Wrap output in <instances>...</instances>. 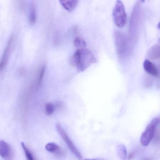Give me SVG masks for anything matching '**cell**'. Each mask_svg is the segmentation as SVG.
<instances>
[{
    "label": "cell",
    "instance_id": "6da1fadb",
    "mask_svg": "<svg viewBox=\"0 0 160 160\" xmlns=\"http://www.w3.org/2000/svg\"><path fill=\"white\" fill-rule=\"evenodd\" d=\"M97 62L95 55L86 48L78 49L71 59V64L77 68L78 72L85 71Z\"/></svg>",
    "mask_w": 160,
    "mask_h": 160
},
{
    "label": "cell",
    "instance_id": "7a4b0ae2",
    "mask_svg": "<svg viewBox=\"0 0 160 160\" xmlns=\"http://www.w3.org/2000/svg\"><path fill=\"white\" fill-rule=\"evenodd\" d=\"M114 36L118 54L121 59H124L129 53V45L128 39L122 33L118 31L115 32Z\"/></svg>",
    "mask_w": 160,
    "mask_h": 160
},
{
    "label": "cell",
    "instance_id": "3957f363",
    "mask_svg": "<svg viewBox=\"0 0 160 160\" xmlns=\"http://www.w3.org/2000/svg\"><path fill=\"white\" fill-rule=\"evenodd\" d=\"M113 19L115 24L119 28L124 27L127 23V16L125 7L121 1H117L113 10Z\"/></svg>",
    "mask_w": 160,
    "mask_h": 160
},
{
    "label": "cell",
    "instance_id": "277c9868",
    "mask_svg": "<svg viewBox=\"0 0 160 160\" xmlns=\"http://www.w3.org/2000/svg\"><path fill=\"white\" fill-rule=\"evenodd\" d=\"M56 129L57 132H58L61 138L63 139L64 142L66 143L72 154H74L75 157L79 160H82V156L81 154V152L78 149L73 141L69 138L68 134L60 123H58L56 124Z\"/></svg>",
    "mask_w": 160,
    "mask_h": 160
},
{
    "label": "cell",
    "instance_id": "5b68a950",
    "mask_svg": "<svg viewBox=\"0 0 160 160\" xmlns=\"http://www.w3.org/2000/svg\"><path fill=\"white\" fill-rule=\"evenodd\" d=\"M160 122L159 118L157 117L153 118L147 126L145 130L142 134L140 139L141 144L143 146H148L149 144L154 137L157 126Z\"/></svg>",
    "mask_w": 160,
    "mask_h": 160
},
{
    "label": "cell",
    "instance_id": "8992f818",
    "mask_svg": "<svg viewBox=\"0 0 160 160\" xmlns=\"http://www.w3.org/2000/svg\"><path fill=\"white\" fill-rule=\"evenodd\" d=\"M0 156L6 160H10L12 157L10 146L4 141H0Z\"/></svg>",
    "mask_w": 160,
    "mask_h": 160
},
{
    "label": "cell",
    "instance_id": "52a82bcc",
    "mask_svg": "<svg viewBox=\"0 0 160 160\" xmlns=\"http://www.w3.org/2000/svg\"><path fill=\"white\" fill-rule=\"evenodd\" d=\"M46 149L48 152L58 157H61L64 155V152L62 148L55 143L51 142L47 144L46 145Z\"/></svg>",
    "mask_w": 160,
    "mask_h": 160
},
{
    "label": "cell",
    "instance_id": "ba28073f",
    "mask_svg": "<svg viewBox=\"0 0 160 160\" xmlns=\"http://www.w3.org/2000/svg\"><path fill=\"white\" fill-rule=\"evenodd\" d=\"M143 68L144 70L148 73L154 77H158L159 76L157 67L148 59H146L144 62Z\"/></svg>",
    "mask_w": 160,
    "mask_h": 160
},
{
    "label": "cell",
    "instance_id": "9c48e42d",
    "mask_svg": "<svg viewBox=\"0 0 160 160\" xmlns=\"http://www.w3.org/2000/svg\"><path fill=\"white\" fill-rule=\"evenodd\" d=\"M12 42V39H10L9 42H8V44L7 46L6 49L5 50L3 55L2 60H1V63H0V71L6 65L7 63L8 57H9V54H10V49H11Z\"/></svg>",
    "mask_w": 160,
    "mask_h": 160
},
{
    "label": "cell",
    "instance_id": "30bf717a",
    "mask_svg": "<svg viewBox=\"0 0 160 160\" xmlns=\"http://www.w3.org/2000/svg\"><path fill=\"white\" fill-rule=\"evenodd\" d=\"M148 57L151 60H156L160 58V44L152 46L148 53Z\"/></svg>",
    "mask_w": 160,
    "mask_h": 160
},
{
    "label": "cell",
    "instance_id": "8fae6325",
    "mask_svg": "<svg viewBox=\"0 0 160 160\" xmlns=\"http://www.w3.org/2000/svg\"><path fill=\"white\" fill-rule=\"evenodd\" d=\"M60 2L64 9L68 11V12H72L78 6L79 1L72 0V1H60Z\"/></svg>",
    "mask_w": 160,
    "mask_h": 160
},
{
    "label": "cell",
    "instance_id": "7c38bea8",
    "mask_svg": "<svg viewBox=\"0 0 160 160\" xmlns=\"http://www.w3.org/2000/svg\"><path fill=\"white\" fill-rule=\"evenodd\" d=\"M118 156L120 160H127L128 153L126 146L123 144H119L117 147Z\"/></svg>",
    "mask_w": 160,
    "mask_h": 160
},
{
    "label": "cell",
    "instance_id": "4fadbf2b",
    "mask_svg": "<svg viewBox=\"0 0 160 160\" xmlns=\"http://www.w3.org/2000/svg\"><path fill=\"white\" fill-rule=\"evenodd\" d=\"M74 43L75 47L78 48V49H84L86 46V43L85 40L79 37H77L75 38Z\"/></svg>",
    "mask_w": 160,
    "mask_h": 160
},
{
    "label": "cell",
    "instance_id": "5bb4252c",
    "mask_svg": "<svg viewBox=\"0 0 160 160\" xmlns=\"http://www.w3.org/2000/svg\"><path fill=\"white\" fill-rule=\"evenodd\" d=\"M22 147L24 151V154H25V157L27 160H36L34 157L31 151L27 148V147L25 145L24 142L21 143Z\"/></svg>",
    "mask_w": 160,
    "mask_h": 160
},
{
    "label": "cell",
    "instance_id": "9a60e30c",
    "mask_svg": "<svg viewBox=\"0 0 160 160\" xmlns=\"http://www.w3.org/2000/svg\"><path fill=\"white\" fill-rule=\"evenodd\" d=\"M29 22L32 25H33L35 23L36 21V11L35 8L34 6H32L31 8L29 14Z\"/></svg>",
    "mask_w": 160,
    "mask_h": 160
},
{
    "label": "cell",
    "instance_id": "2e32d148",
    "mask_svg": "<svg viewBox=\"0 0 160 160\" xmlns=\"http://www.w3.org/2000/svg\"><path fill=\"white\" fill-rule=\"evenodd\" d=\"M55 110V106L52 103H48L45 105V112L47 115H51L54 113Z\"/></svg>",
    "mask_w": 160,
    "mask_h": 160
},
{
    "label": "cell",
    "instance_id": "e0dca14e",
    "mask_svg": "<svg viewBox=\"0 0 160 160\" xmlns=\"http://www.w3.org/2000/svg\"><path fill=\"white\" fill-rule=\"evenodd\" d=\"M45 70H46V67L45 66H43L42 67V69L40 70L39 76H38V86H39L42 82V79H43L44 74H45Z\"/></svg>",
    "mask_w": 160,
    "mask_h": 160
},
{
    "label": "cell",
    "instance_id": "ac0fdd59",
    "mask_svg": "<svg viewBox=\"0 0 160 160\" xmlns=\"http://www.w3.org/2000/svg\"><path fill=\"white\" fill-rule=\"evenodd\" d=\"M82 160H105L103 159H101V158H87V159H83Z\"/></svg>",
    "mask_w": 160,
    "mask_h": 160
},
{
    "label": "cell",
    "instance_id": "d6986e66",
    "mask_svg": "<svg viewBox=\"0 0 160 160\" xmlns=\"http://www.w3.org/2000/svg\"><path fill=\"white\" fill-rule=\"evenodd\" d=\"M158 26V29H160V22L158 24V26Z\"/></svg>",
    "mask_w": 160,
    "mask_h": 160
},
{
    "label": "cell",
    "instance_id": "ffe728a7",
    "mask_svg": "<svg viewBox=\"0 0 160 160\" xmlns=\"http://www.w3.org/2000/svg\"><path fill=\"white\" fill-rule=\"evenodd\" d=\"M143 160H151L149 159H144Z\"/></svg>",
    "mask_w": 160,
    "mask_h": 160
},
{
    "label": "cell",
    "instance_id": "44dd1931",
    "mask_svg": "<svg viewBox=\"0 0 160 160\" xmlns=\"http://www.w3.org/2000/svg\"><path fill=\"white\" fill-rule=\"evenodd\" d=\"M159 43H160L159 44H160V38L159 40Z\"/></svg>",
    "mask_w": 160,
    "mask_h": 160
}]
</instances>
